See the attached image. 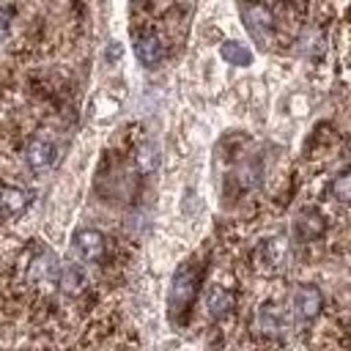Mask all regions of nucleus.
<instances>
[{"label":"nucleus","instance_id":"obj_5","mask_svg":"<svg viewBox=\"0 0 351 351\" xmlns=\"http://www.w3.org/2000/svg\"><path fill=\"white\" fill-rule=\"evenodd\" d=\"M74 250H77V255L82 261L99 263L104 258V252H107V239L96 228H82V230L74 233Z\"/></svg>","mask_w":351,"mask_h":351},{"label":"nucleus","instance_id":"obj_9","mask_svg":"<svg viewBox=\"0 0 351 351\" xmlns=\"http://www.w3.org/2000/svg\"><path fill=\"white\" fill-rule=\"evenodd\" d=\"M30 203H33V192H30V189L11 186V184H3V186H0V214H5V217H19V214L27 211Z\"/></svg>","mask_w":351,"mask_h":351},{"label":"nucleus","instance_id":"obj_13","mask_svg":"<svg viewBox=\"0 0 351 351\" xmlns=\"http://www.w3.org/2000/svg\"><path fill=\"white\" fill-rule=\"evenodd\" d=\"M58 285H63V291L74 296V293H80L88 285V277H85V271L77 263H69L66 269H60V282Z\"/></svg>","mask_w":351,"mask_h":351},{"label":"nucleus","instance_id":"obj_10","mask_svg":"<svg viewBox=\"0 0 351 351\" xmlns=\"http://www.w3.org/2000/svg\"><path fill=\"white\" fill-rule=\"evenodd\" d=\"M293 228H296V236H299L302 241H315V239H321V236L326 233V219H324L321 211L304 208V211L296 214Z\"/></svg>","mask_w":351,"mask_h":351},{"label":"nucleus","instance_id":"obj_12","mask_svg":"<svg viewBox=\"0 0 351 351\" xmlns=\"http://www.w3.org/2000/svg\"><path fill=\"white\" fill-rule=\"evenodd\" d=\"M219 55H222V60H228L230 66H250V63H252L250 47L241 44V41H233V38H228V41L219 44Z\"/></svg>","mask_w":351,"mask_h":351},{"label":"nucleus","instance_id":"obj_17","mask_svg":"<svg viewBox=\"0 0 351 351\" xmlns=\"http://www.w3.org/2000/svg\"><path fill=\"white\" fill-rule=\"evenodd\" d=\"M8 27H11V14L3 8V11H0V41L8 36Z\"/></svg>","mask_w":351,"mask_h":351},{"label":"nucleus","instance_id":"obj_11","mask_svg":"<svg viewBox=\"0 0 351 351\" xmlns=\"http://www.w3.org/2000/svg\"><path fill=\"white\" fill-rule=\"evenodd\" d=\"M233 304H236L233 291H228L225 285L208 288V293H206V310H208L211 318H225L233 310Z\"/></svg>","mask_w":351,"mask_h":351},{"label":"nucleus","instance_id":"obj_15","mask_svg":"<svg viewBox=\"0 0 351 351\" xmlns=\"http://www.w3.org/2000/svg\"><path fill=\"white\" fill-rule=\"evenodd\" d=\"M332 197L337 200V203H348L351 200V173L348 170H340L337 176H335V181H332Z\"/></svg>","mask_w":351,"mask_h":351},{"label":"nucleus","instance_id":"obj_7","mask_svg":"<svg viewBox=\"0 0 351 351\" xmlns=\"http://www.w3.org/2000/svg\"><path fill=\"white\" fill-rule=\"evenodd\" d=\"M285 258H288V244H285V239H280V236L263 239V241L258 244V250H255V261H258V266L266 269V271L280 269V266L285 263Z\"/></svg>","mask_w":351,"mask_h":351},{"label":"nucleus","instance_id":"obj_2","mask_svg":"<svg viewBox=\"0 0 351 351\" xmlns=\"http://www.w3.org/2000/svg\"><path fill=\"white\" fill-rule=\"evenodd\" d=\"M25 277L41 291H55L60 282V261L55 258V252L49 247H36L27 255Z\"/></svg>","mask_w":351,"mask_h":351},{"label":"nucleus","instance_id":"obj_3","mask_svg":"<svg viewBox=\"0 0 351 351\" xmlns=\"http://www.w3.org/2000/svg\"><path fill=\"white\" fill-rule=\"evenodd\" d=\"M25 162H27V167H30L36 176H41V173H47V170L58 162V145H55L49 137L36 134V137H30L27 145H25Z\"/></svg>","mask_w":351,"mask_h":351},{"label":"nucleus","instance_id":"obj_1","mask_svg":"<svg viewBox=\"0 0 351 351\" xmlns=\"http://www.w3.org/2000/svg\"><path fill=\"white\" fill-rule=\"evenodd\" d=\"M197 296V271L192 263H184L176 269L173 280H170V293H167V310H170V321H184L192 302Z\"/></svg>","mask_w":351,"mask_h":351},{"label":"nucleus","instance_id":"obj_16","mask_svg":"<svg viewBox=\"0 0 351 351\" xmlns=\"http://www.w3.org/2000/svg\"><path fill=\"white\" fill-rule=\"evenodd\" d=\"M134 162L140 167V173H151L156 167V145L154 143H143L134 154Z\"/></svg>","mask_w":351,"mask_h":351},{"label":"nucleus","instance_id":"obj_4","mask_svg":"<svg viewBox=\"0 0 351 351\" xmlns=\"http://www.w3.org/2000/svg\"><path fill=\"white\" fill-rule=\"evenodd\" d=\"M291 304H293V313H296L302 321H313V318H318L321 310H324V293H321L318 285H313V282H299V285L293 288Z\"/></svg>","mask_w":351,"mask_h":351},{"label":"nucleus","instance_id":"obj_14","mask_svg":"<svg viewBox=\"0 0 351 351\" xmlns=\"http://www.w3.org/2000/svg\"><path fill=\"white\" fill-rule=\"evenodd\" d=\"M258 321H261V329H263V332H277V329H282V313H280L277 304H271V302L261 304Z\"/></svg>","mask_w":351,"mask_h":351},{"label":"nucleus","instance_id":"obj_8","mask_svg":"<svg viewBox=\"0 0 351 351\" xmlns=\"http://www.w3.org/2000/svg\"><path fill=\"white\" fill-rule=\"evenodd\" d=\"M134 55H137V60H140L145 69L159 66V63H162V58H165L162 38H159L154 30H143V33L134 38Z\"/></svg>","mask_w":351,"mask_h":351},{"label":"nucleus","instance_id":"obj_6","mask_svg":"<svg viewBox=\"0 0 351 351\" xmlns=\"http://www.w3.org/2000/svg\"><path fill=\"white\" fill-rule=\"evenodd\" d=\"M241 22L247 25V30L255 36V38H263L271 27H274V14L269 5L263 3H247L241 8Z\"/></svg>","mask_w":351,"mask_h":351}]
</instances>
